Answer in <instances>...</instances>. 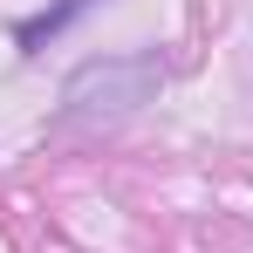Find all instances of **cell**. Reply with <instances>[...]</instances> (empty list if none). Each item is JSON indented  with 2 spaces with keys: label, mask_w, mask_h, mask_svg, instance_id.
<instances>
[{
  "label": "cell",
  "mask_w": 253,
  "mask_h": 253,
  "mask_svg": "<svg viewBox=\"0 0 253 253\" xmlns=\"http://www.w3.org/2000/svg\"><path fill=\"white\" fill-rule=\"evenodd\" d=\"M158 89H165V62H158L151 48H137V55H103V62H83V69L69 76L62 117H69V124H124V117H137Z\"/></svg>",
  "instance_id": "obj_1"
},
{
  "label": "cell",
  "mask_w": 253,
  "mask_h": 253,
  "mask_svg": "<svg viewBox=\"0 0 253 253\" xmlns=\"http://www.w3.org/2000/svg\"><path fill=\"white\" fill-rule=\"evenodd\" d=\"M83 7H89V0H62V7H48V14H35V21L21 28V48H42L48 35H55V28H62L69 14H83Z\"/></svg>",
  "instance_id": "obj_2"
}]
</instances>
